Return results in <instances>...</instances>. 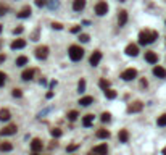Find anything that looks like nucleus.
Wrapping results in <instances>:
<instances>
[{
	"label": "nucleus",
	"instance_id": "f257e3e1",
	"mask_svg": "<svg viewBox=\"0 0 166 155\" xmlns=\"http://www.w3.org/2000/svg\"><path fill=\"white\" fill-rule=\"evenodd\" d=\"M157 39H158V32L157 31L145 29V31H140L139 32V44L140 45H148V44L155 42Z\"/></svg>",
	"mask_w": 166,
	"mask_h": 155
},
{
	"label": "nucleus",
	"instance_id": "f03ea898",
	"mask_svg": "<svg viewBox=\"0 0 166 155\" xmlns=\"http://www.w3.org/2000/svg\"><path fill=\"white\" fill-rule=\"evenodd\" d=\"M68 55H70V58L73 61H79L84 57V49L79 47V45H71L70 50H68Z\"/></svg>",
	"mask_w": 166,
	"mask_h": 155
},
{
	"label": "nucleus",
	"instance_id": "7ed1b4c3",
	"mask_svg": "<svg viewBox=\"0 0 166 155\" xmlns=\"http://www.w3.org/2000/svg\"><path fill=\"white\" fill-rule=\"evenodd\" d=\"M121 78L124 79V81H132V79L137 78V70L135 68H128V70H124L121 73Z\"/></svg>",
	"mask_w": 166,
	"mask_h": 155
},
{
	"label": "nucleus",
	"instance_id": "20e7f679",
	"mask_svg": "<svg viewBox=\"0 0 166 155\" xmlns=\"http://www.w3.org/2000/svg\"><path fill=\"white\" fill-rule=\"evenodd\" d=\"M106 153H108V147H106V144L95 146L92 150L89 152V155H106Z\"/></svg>",
	"mask_w": 166,
	"mask_h": 155
},
{
	"label": "nucleus",
	"instance_id": "39448f33",
	"mask_svg": "<svg viewBox=\"0 0 166 155\" xmlns=\"http://www.w3.org/2000/svg\"><path fill=\"white\" fill-rule=\"evenodd\" d=\"M142 108H144V103L139 102V100H135V102H132V103H129L128 113H139V112H142Z\"/></svg>",
	"mask_w": 166,
	"mask_h": 155
},
{
	"label": "nucleus",
	"instance_id": "423d86ee",
	"mask_svg": "<svg viewBox=\"0 0 166 155\" xmlns=\"http://www.w3.org/2000/svg\"><path fill=\"white\" fill-rule=\"evenodd\" d=\"M36 57L39 60H45L49 57V47L47 45H41V47L36 49Z\"/></svg>",
	"mask_w": 166,
	"mask_h": 155
},
{
	"label": "nucleus",
	"instance_id": "0eeeda50",
	"mask_svg": "<svg viewBox=\"0 0 166 155\" xmlns=\"http://www.w3.org/2000/svg\"><path fill=\"white\" fill-rule=\"evenodd\" d=\"M95 13L99 15V16H103V15H106L108 13V5H106V2H99L95 5Z\"/></svg>",
	"mask_w": 166,
	"mask_h": 155
},
{
	"label": "nucleus",
	"instance_id": "6e6552de",
	"mask_svg": "<svg viewBox=\"0 0 166 155\" xmlns=\"http://www.w3.org/2000/svg\"><path fill=\"white\" fill-rule=\"evenodd\" d=\"M16 131H18L16 124H8V126H5V128L0 131V134L2 136H13V134H16Z\"/></svg>",
	"mask_w": 166,
	"mask_h": 155
},
{
	"label": "nucleus",
	"instance_id": "1a4fd4ad",
	"mask_svg": "<svg viewBox=\"0 0 166 155\" xmlns=\"http://www.w3.org/2000/svg\"><path fill=\"white\" fill-rule=\"evenodd\" d=\"M100 60H102V52L100 50H95L92 55H90V58H89V63L92 66H97L100 63Z\"/></svg>",
	"mask_w": 166,
	"mask_h": 155
},
{
	"label": "nucleus",
	"instance_id": "9d476101",
	"mask_svg": "<svg viewBox=\"0 0 166 155\" xmlns=\"http://www.w3.org/2000/svg\"><path fill=\"white\" fill-rule=\"evenodd\" d=\"M31 13H32L31 7H29V5H26V7H23V8L20 10V13L16 15V16H18V18H21V20H24V18H29Z\"/></svg>",
	"mask_w": 166,
	"mask_h": 155
},
{
	"label": "nucleus",
	"instance_id": "9b49d317",
	"mask_svg": "<svg viewBox=\"0 0 166 155\" xmlns=\"http://www.w3.org/2000/svg\"><path fill=\"white\" fill-rule=\"evenodd\" d=\"M42 147H44V142L41 141V139H32V142H31V150L32 152H41L42 150Z\"/></svg>",
	"mask_w": 166,
	"mask_h": 155
},
{
	"label": "nucleus",
	"instance_id": "f8f14e48",
	"mask_svg": "<svg viewBox=\"0 0 166 155\" xmlns=\"http://www.w3.org/2000/svg\"><path fill=\"white\" fill-rule=\"evenodd\" d=\"M126 23H128V11L126 10H121L118 13V24H119V28H123Z\"/></svg>",
	"mask_w": 166,
	"mask_h": 155
},
{
	"label": "nucleus",
	"instance_id": "ddd939ff",
	"mask_svg": "<svg viewBox=\"0 0 166 155\" xmlns=\"http://www.w3.org/2000/svg\"><path fill=\"white\" fill-rule=\"evenodd\" d=\"M137 54H139V47H137L135 44H129L128 47H126V55H129V57H135Z\"/></svg>",
	"mask_w": 166,
	"mask_h": 155
},
{
	"label": "nucleus",
	"instance_id": "4468645a",
	"mask_svg": "<svg viewBox=\"0 0 166 155\" xmlns=\"http://www.w3.org/2000/svg\"><path fill=\"white\" fill-rule=\"evenodd\" d=\"M11 50H18V49H23V47H26V41L24 39H16V41L11 42Z\"/></svg>",
	"mask_w": 166,
	"mask_h": 155
},
{
	"label": "nucleus",
	"instance_id": "2eb2a0df",
	"mask_svg": "<svg viewBox=\"0 0 166 155\" xmlns=\"http://www.w3.org/2000/svg\"><path fill=\"white\" fill-rule=\"evenodd\" d=\"M145 60L150 63V65H155V63L158 61V55L155 54V52H145Z\"/></svg>",
	"mask_w": 166,
	"mask_h": 155
},
{
	"label": "nucleus",
	"instance_id": "dca6fc26",
	"mask_svg": "<svg viewBox=\"0 0 166 155\" xmlns=\"http://www.w3.org/2000/svg\"><path fill=\"white\" fill-rule=\"evenodd\" d=\"M85 8V0H73V10L74 11H82Z\"/></svg>",
	"mask_w": 166,
	"mask_h": 155
},
{
	"label": "nucleus",
	"instance_id": "f3484780",
	"mask_svg": "<svg viewBox=\"0 0 166 155\" xmlns=\"http://www.w3.org/2000/svg\"><path fill=\"white\" fill-rule=\"evenodd\" d=\"M153 74H155L157 78L164 79L166 78V70H164L163 66H155V68H153Z\"/></svg>",
	"mask_w": 166,
	"mask_h": 155
},
{
	"label": "nucleus",
	"instance_id": "a211bd4d",
	"mask_svg": "<svg viewBox=\"0 0 166 155\" xmlns=\"http://www.w3.org/2000/svg\"><path fill=\"white\" fill-rule=\"evenodd\" d=\"M95 136L99 137V139H108V137H110V131L108 129H97V133H95Z\"/></svg>",
	"mask_w": 166,
	"mask_h": 155
},
{
	"label": "nucleus",
	"instance_id": "6ab92c4d",
	"mask_svg": "<svg viewBox=\"0 0 166 155\" xmlns=\"http://www.w3.org/2000/svg\"><path fill=\"white\" fill-rule=\"evenodd\" d=\"M90 103H94V97H90V95H85L82 99H79V105H82V107H89Z\"/></svg>",
	"mask_w": 166,
	"mask_h": 155
},
{
	"label": "nucleus",
	"instance_id": "aec40b11",
	"mask_svg": "<svg viewBox=\"0 0 166 155\" xmlns=\"http://www.w3.org/2000/svg\"><path fill=\"white\" fill-rule=\"evenodd\" d=\"M118 137H119V142L126 144V142L129 141V133H128V129H121V131H119V134H118Z\"/></svg>",
	"mask_w": 166,
	"mask_h": 155
},
{
	"label": "nucleus",
	"instance_id": "412c9836",
	"mask_svg": "<svg viewBox=\"0 0 166 155\" xmlns=\"http://www.w3.org/2000/svg\"><path fill=\"white\" fill-rule=\"evenodd\" d=\"M10 118H11L10 110H7V108H2V110H0V121H8Z\"/></svg>",
	"mask_w": 166,
	"mask_h": 155
},
{
	"label": "nucleus",
	"instance_id": "4be33fe9",
	"mask_svg": "<svg viewBox=\"0 0 166 155\" xmlns=\"http://www.w3.org/2000/svg\"><path fill=\"white\" fill-rule=\"evenodd\" d=\"M21 78L24 79V81H31V79L34 78V70H24L21 73Z\"/></svg>",
	"mask_w": 166,
	"mask_h": 155
},
{
	"label": "nucleus",
	"instance_id": "5701e85b",
	"mask_svg": "<svg viewBox=\"0 0 166 155\" xmlns=\"http://www.w3.org/2000/svg\"><path fill=\"white\" fill-rule=\"evenodd\" d=\"M92 123H94V115H85V116L82 118V124L85 126V128L92 126Z\"/></svg>",
	"mask_w": 166,
	"mask_h": 155
},
{
	"label": "nucleus",
	"instance_id": "b1692460",
	"mask_svg": "<svg viewBox=\"0 0 166 155\" xmlns=\"http://www.w3.org/2000/svg\"><path fill=\"white\" fill-rule=\"evenodd\" d=\"M13 150V144L11 142H2L0 144V152H10Z\"/></svg>",
	"mask_w": 166,
	"mask_h": 155
},
{
	"label": "nucleus",
	"instance_id": "393cba45",
	"mask_svg": "<svg viewBox=\"0 0 166 155\" xmlns=\"http://www.w3.org/2000/svg\"><path fill=\"white\" fill-rule=\"evenodd\" d=\"M27 57H24V55H21V57H18L16 58V66H24V65H27Z\"/></svg>",
	"mask_w": 166,
	"mask_h": 155
},
{
	"label": "nucleus",
	"instance_id": "a878e982",
	"mask_svg": "<svg viewBox=\"0 0 166 155\" xmlns=\"http://www.w3.org/2000/svg\"><path fill=\"white\" fill-rule=\"evenodd\" d=\"M105 92V97L106 99H116V90H113V89H106V90H103Z\"/></svg>",
	"mask_w": 166,
	"mask_h": 155
},
{
	"label": "nucleus",
	"instance_id": "bb28decb",
	"mask_svg": "<svg viewBox=\"0 0 166 155\" xmlns=\"http://www.w3.org/2000/svg\"><path fill=\"white\" fill-rule=\"evenodd\" d=\"M47 7H49L50 10H56V8L60 7V2H58V0H49V2H47Z\"/></svg>",
	"mask_w": 166,
	"mask_h": 155
},
{
	"label": "nucleus",
	"instance_id": "cd10ccee",
	"mask_svg": "<svg viewBox=\"0 0 166 155\" xmlns=\"http://www.w3.org/2000/svg\"><path fill=\"white\" fill-rule=\"evenodd\" d=\"M78 116H79V113H78L76 110L68 112V120H70V121H76V120H78Z\"/></svg>",
	"mask_w": 166,
	"mask_h": 155
},
{
	"label": "nucleus",
	"instance_id": "c85d7f7f",
	"mask_svg": "<svg viewBox=\"0 0 166 155\" xmlns=\"http://www.w3.org/2000/svg\"><path fill=\"white\" fill-rule=\"evenodd\" d=\"M99 86L103 90H106V89H110V81H108V79H100L99 81Z\"/></svg>",
	"mask_w": 166,
	"mask_h": 155
},
{
	"label": "nucleus",
	"instance_id": "c756f323",
	"mask_svg": "<svg viewBox=\"0 0 166 155\" xmlns=\"http://www.w3.org/2000/svg\"><path fill=\"white\" fill-rule=\"evenodd\" d=\"M157 124H158V126H166V113H163L161 116H158Z\"/></svg>",
	"mask_w": 166,
	"mask_h": 155
},
{
	"label": "nucleus",
	"instance_id": "7c9ffc66",
	"mask_svg": "<svg viewBox=\"0 0 166 155\" xmlns=\"http://www.w3.org/2000/svg\"><path fill=\"white\" fill-rule=\"evenodd\" d=\"M100 120H102V121H103V123H108V121H110V120H111V115L108 113V112H105V113H102Z\"/></svg>",
	"mask_w": 166,
	"mask_h": 155
},
{
	"label": "nucleus",
	"instance_id": "2f4dec72",
	"mask_svg": "<svg viewBox=\"0 0 166 155\" xmlns=\"http://www.w3.org/2000/svg\"><path fill=\"white\" fill-rule=\"evenodd\" d=\"M78 90L79 92H84L85 90V79H81V81L78 83Z\"/></svg>",
	"mask_w": 166,
	"mask_h": 155
},
{
	"label": "nucleus",
	"instance_id": "473e14b6",
	"mask_svg": "<svg viewBox=\"0 0 166 155\" xmlns=\"http://www.w3.org/2000/svg\"><path fill=\"white\" fill-rule=\"evenodd\" d=\"M50 134H52L53 137H60L63 133H61V129H58V128H53L52 131H50Z\"/></svg>",
	"mask_w": 166,
	"mask_h": 155
},
{
	"label": "nucleus",
	"instance_id": "72a5a7b5",
	"mask_svg": "<svg viewBox=\"0 0 166 155\" xmlns=\"http://www.w3.org/2000/svg\"><path fill=\"white\" fill-rule=\"evenodd\" d=\"M7 11H8V7H7V5H3V3H0V16H3V15H7Z\"/></svg>",
	"mask_w": 166,
	"mask_h": 155
},
{
	"label": "nucleus",
	"instance_id": "f704fd0d",
	"mask_svg": "<svg viewBox=\"0 0 166 155\" xmlns=\"http://www.w3.org/2000/svg\"><path fill=\"white\" fill-rule=\"evenodd\" d=\"M89 34H79V41L81 42H89Z\"/></svg>",
	"mask_w": 166,
	"mask_h": 155
},
{
	"label": "nucleus",
	"instance_id": "c9c22d12",
	"mask_svg": "<svg viewBox=\"0 0 166 155\" xmlns=\"http://www.w3.org/2000/svg\"><path fill=\"white\" fill-rule=\"evenodd\" d=\"M5 81H7V74L0 71V87H2V86L5 84Z\"/></svg>",
	"mask_w": 166,
	"mask_h": 155
},
{
	"label": "nucleus",
	"instance_id": "e433bc0d",
	"mask_svg": "<svg viewBox=\"0 0 166 155\" xmlns=\"http://www.w3.org/2000/svg\"><path fill=\"white\" fill-rule=\"evenodd\" d=\"M52 28H53V29H63V24H61V23H52Z\"/></svg>",
	"mask_w": 166,
	"mask_h": 155
},
{
	"label": "nucleus",
	"instance_id": "4c0bfd02",
	"mask_svg": "<svg viewBox=\"0 0 166 155\" xmlns=\"http://www.w3.org/2000/svg\"><path fill=\"white\" fill-rule=\"evenodd\" d=\"M11 94H13V97H21L23 95L21 89H13V92H11Z\"/></svg>",
	"mask_w": 166,
	"mask_h": 155
},
{
	"label": "nucleus",
	"instance_id": "58836bf2",
	"mask_svg": "<svg viewBox=\"0 0 166 155\" xmlns=\"http://www.w3.org/2000/svg\"><path fill=\"white\" fill-rule=\"evenodd\" d=\"M49 0H36V5L37 7H44V5H47Z\"/></svg>",
	"mask_w": 166,
	"mask_h": 155
},
{
	"label": "nucleus",
	"instance_id": "ea45409f",
	"mask_svg": "<svg viewBox=\"0 0 166 155\" xmlns=\"http://www.w3.org/2000/svg\"><path fill=\"white\" fill-rule=\"evenodd\" d=\"M78 147H79L78 144H71V146H68V147H66V150H68V152H73V150H76Z\"/></svg>",
	"mask_w": 166,
	"mask_h": 155
},
{
	"label": "nucleus",
	"instance_id": "a19ab883",
	"mask_svg": "<svg viewBox=\"0 0 166 155\" xmlns=\"http://www.w3.org/2000/svg\"><path fill=\"white\" fill-rule=\"evenodd\" d=\"M71 32H73V34L81 32V26H73V28H71Z\"/></svg>",
	"mask_w": 166,
	"mask_h": 155
},
{
	"label": "nucleus",
	"instance_id": "79ce46f5",
	"mask_svg": "<svg viewBox=\"0 0 166 155\" xmlns=\"http://www.w3.org/2000/svg\"><path fill=\"white\" fill-rule=\"evenodd\" d=\"M32 41H39V31H34V34H32Z\"/></svg>",
	"mask_w": 166,
	"mask_h": 155
},
{
	"label": "nucleus",
	"instance_id": "37998d69",
	"mask_svg": "<svg viewBox=\"0 0 166 155\" xmlns=\"http://www.w3.org/2000/svg\"><path fill=\"white\" fill-rule=\"evenodd\" d=\"M23 32V28L20 26V28H16V29H13V34H21Z\"/></svg>",
	"mask_w": 166,
	"mask_h": 155
},
{
	"label": "nucleus",
	"instance_id": "c03bdc74",
	"mask_svg": "<svg viewBox=\"0 0 166 155\" xmlns=\"http://www.w3.org/2000/svg\"><path fill=\"white\" fill-rule=\"evenodd\" d=\"M147 79H142V81H140V86H142V87H147Z\"/></svg>",
	"mask_w": 166,
	"mask_h": 155
},
{
	"label": "nucleus",
	"instance_id": "a18cd8bd",
	"mask_svg": "<svg viewBox=\"0 0 166 155\" xmlns=\"http://www.w3.org/2000/svg\"><path fill=\"white\" fill-rule=\"evenodd\" d=\"M52 97H53V92H52V90H49V92H47V99H52Z\"/></svg>",
	"mask_w": 166,
	"mask_h": 155
},
{
	"label": "nucleus",
	"instance_id": "49530a36",
	"mask_svg": "<svg viewBox=\"0 0 166 155\" xmlns=\"http://www.w3.org/2000/svg\"><path fill=\"white\" fill-rule=\"evenodd\" d=\"M5 58H7V55H3V54L0 55V63H2V61H5Z\"/></svg>",
	"mask_w": 166,
	"mask_h": 155
},
{
	"label": "nucleus",
	"instance_id": "de8ad7c7",
	"mask_svg": "<svg viewBox=\"0 0 166 155\" xmlns=\"http://www.w3.org/2000/svg\"><path fill=\"white\" fill-rule=\"evenodd\" d=\"M163 155H166V147L163 149Z\"/></svg>",
	"mask_w": 166,
	"mask_h": 155
},
{
	"label": "nucleus",
	"instance_id": "09e8293b",
	"mask_svg": "<svg viewBox=\"0 0 166 155\" xmlns=\"http://www.w3.org/2000/svg\"><path fill=\"white\" fill-rule=\"evenodd\" d=\"M2 29H3V26H2V24H0V32H2Z\"/></svg>",
	"mask_w": 166,
	"mask_h": 155
},
{
	"label": "nucleus",
	"instance_id": "8fccbe9b",
	"mask_svg": "<svg viewBox=\"0 0 166 155\" xmlns=\"http://www.w3.org/2000/svg\"><path fill=\"white\" fill-rule=\"evenodd\" d=\"M32 155H39V152H32Z\"/></svg>",
	"mask_w": 166,
	"mask_h": 155
},
{
	"label": "nucleus",
	"instance_id": "3c124183",
	"mask_svg": "<svg viewBox=\"0 0 166 155\" xmlns=\"http://www.w3.org/2000/svg\"><path fill=\"white\" fill-rule=\"evenodd\" d=\"M0 49H2V41H0Z\"/></svg>",
	"mask_w": 166,
	"mask_h": 155
},
{
	"label": "nucleus",
	"instance_id": "603ef678",
	"mask_svg": "<svg viewBox=\"0 0 166 155\" xmlns=\"http://www.w3.org/2000/svg\"><path fill=\"white\" fill-rule=\"evenodd\" d=\"M119 2H124V0H119Z\"/></svg>",
	"mask_w": 166,
	"mask_h": 155
}]
</instances>
